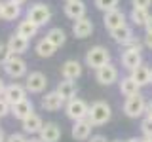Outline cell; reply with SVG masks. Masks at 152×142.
Masks as SVG:
<instances>
[{"label":"cell","instance_id":"obj_1","mask_svg":"<svg viewBox=\"0 0 152 142\" xmlns=\"http://www.w3.org/2000/svg\"><path fill=\"white\" fill-rule=\"evenodd\" d=\"M112 117V108L108 102L104 101H95L89 104V112H88V121L93 127H101L104 123H108Z\"/></svg>","mask_w":152,"mask_h":142},{"label":"cell","instance_id":"obj_2","mask_svg":"<svg viewBox=\"0 0 152 142\" xmlns=\"http://www.w3.org/2000/svg\"><path fill=\"white\" fill-rule=\"evenodd\" d=\"M110 63V49L104 46H93L86 51V66L97 70L99 66Z\"/></svg>","mask_w":152,"mask_h":142},{"label":"cell","instance_id":"obj_3","mask_svg":"<svg viewBox=\"0 0 152 142\" xmlns=\"http://www.w3.org/2000/svg\"><path fill=\"white\" fill-rule=\"evenodd\" d=\"M51 15H53V13H51V8L44 2H36L27 9V19H31L38 27H46L48 23L51 21Z\"/></svg>","mask_w":152,"mask_h":142},{"label":"cell","instance_id":"obj_4","mask_svg":"<svg viewBox=\"0 0 152 142\" xmlns=\"http://www.w3.org/2000/svg\"><path fill=\"white\" fill-rule=\"evenodd\" d=\"M88 112H89V104L82 101V99H70L65 102V114L69 120L80 121V120H88Z\"/></svg>","mask_w":152,"mask_h":142},{"label":"cell","instance_id":"obj_5","mask_svg":"<svg viewBox=\"0 0 152 142\" xmlns=\"http://www.w3.org/2000/svg\"><path fill=\"white\" fill-rule=\"evenodd\" d=\"M145 112H146V99L142 97L141 93L131 95V97H126V102H124V114H126L127 117H141Z\"/></svg>","mask_w":152,"mask_h":142},{"label":"cell","instance_id":"obj_6","mask_svg":"<svg viewBox=\"0 0 152 142\" xmlns=\"http://www.w3.org/2000/svg\"><path fill=\"white\" fill-rule=\"evenodd\" d=\"M2 68H4V72H6L8 78L19 80V78H23V76H27V61L21 59L19 55H12L6 63L2 64Z\"/></svg>","mask_w":152,"mask_h":142},{"label":"cell","instance_id":"obj_7","mask_svg":"<svg viewBox=\"0 0 152 142\" xmlns=\"http://www.w3.org/2000/svg\"><path fill=\"white\" fill-rule=\"evenodd\" d=\"M95 80L101 85H112L120 80V72H118V66L112 63H107L103 66H99L95 70Z\"/></svg>","mask_w":152,"mask_h":142},{"label":"cell","instance_id":"obj_8","mask_svg":"<svg viewBox=\"0 0 152 142\" xmlns=\"http://www.w3.org/2000/svg\"><path fill=\"white\" fill-rule=\"evenodd\" d=\"M48 87V78L44 72H40V70H34V72L27 74L25 76V89L27 93H44V89Z\"/></svg>","mask_w":152,"mask_h":142},{"label":"cell","instance_id":"obj_9","mask_svg":"<svg viewBox=\"0 0 152 142\" xmlns=\"http://www.w3.org/2000/svg\"><path fill=\"white\" fill-rule=\"evenodd\" d=\"M2 99L10 104V106L15 104V102H19V101H23V99H27L25 85H21V83H10V85H6V89H4V93H2Z\"/></svg>","mask_w":152,"mask_h":142},{"label":"cell","instance_id":"obj_10","mask_svg":"<svg viewBox=\"0 0 152 142\" xmlns=\"http://www.w3.org/2000/svg\"><path fill=\"white\" fill-rule=\"evenodd\" d=\"M82 72H84V66L78 59H69L61 64V76H63V80L74 82V80H78L82 76Z\"/></svg>","mask_w":152,"mask_h":142},{"label":"cell","instance_id":"obj_11","mask_svg":"<svg viewBox=\"0 0 152 142\" xmlns=\"http://www.w3.org/2000/svg\"><path fill=\"white\" fill-rule=\"evenodd\" d=\"M61 135H63V131H61V127L55 121H46L42 125L40 133H38V138L42 142H59Z\"/></svg>","mask_w":152,"mask_h":142},{"label":"cell","instance_id":"obj_12","mask_svg":"<svg viewBox=\"0 0 152 142\" xmlns=\"http://www.w3.org/2000/svg\"><path fill=\"white\" fill-rule=\"evenodd\" d=\"M126 19H127V15L122 12V9H118V8H116V9H110V12L104 13V17H103V25H104V28H108V30H114V28H118V27L127 25Z\"/></svg>","mask_w":152,"mask_h":142},{"label":"cell","instance_id":"obj_13","mask_svg":"<svg viewBox=\"0 0 152 142\" xmlns=\"http://www.w3.org/2000/svg\"><path fill=\"white\" fill-rule=\"evenodd\" d=\"M120 63L126 70L131 72L133 68L142 64V55H141V51H135V49H124L122 55H120Z\"/></svg>","mask_w":152,"mask_h":142},{"label":"cell","instance_id":"obj_14","mask_svg":"<svg viewBox=\"0 0 152 142\" xmlns=\"http://www.w3.org/2000/svg\"><path fill=\"white\" fill-rule=\"evenodd\" d=\"M63 9H65V15L69 19H72V21L86 17V2L84 0H69V2H65Z\"/></svg>","mask_w":152,"mask_h":142},{"label":"cell","instance_id":"obj_15","mask_svg":"<svg viewBox=\"0 0 152 142\" xmlns=\"http://www.w3.org/2000/svg\"><path fill=\"white\" fill-rule=\"evenodd\" d=\"M31 114H34V104H32L31 99H23V101L12 104V116L15 117V120L23 121L25 117L31 116Z\"/></svg>","mask_w":152,"mask_h":142},{"label":"cell","instance_id":"obj_16","mask_svg":"<svg viewBox=\"0 0 152 142\" xmlns=\"http://www.w3.org/2000/svg\"><path fill=\"white\" fill-rule=\"evenodd\" d=\"M91 32H93V21L88 15L82 17V19H76V21L72 23V34L76 38H80V40L91 36Z\"/></svg>","mask_w":152,"mask_h":142},{"label":"cell","instance_id":"obj_17","mask_svg":"<svg viewBox=\"0 0 152 142\" xmlns=\"http://www.w3.org/2000/svg\"><path fill=\"white\" fill-rule=\"evenodd\" d=\"M40 106L44 108L46 112H57V110H61V108L65 106V101L59 97L57 91H50V93H46L44 97H42Z\"/></svg>","mask_w":152,"mask_h":142},{"label":"cell","instance_id":"obj_18","mask_svg":"<svg viewBox=\"0 0 152 142\" xmlns=\"http://www.w3.org/2000/svg\"><path fill=\"white\" fill-rule=\"evenodd\" d=\"M91 129H93V125H91L88 120H80V121H74L70 135H72L74 140L84 142V140H88L89 136H91Z\"/></svg>","mask_w":152,"mask_h":142},{"label":"cell","instance_id":"obj_19","mask_svg":"<svg viewBox=\"0 0 152 142\" xmlns=\"http://www.w3.org/2000/svg\"><path fill=\"white\" fill-rule=\"evenodd\" d=\"M6 46H8V49L12 51L13 55H23L28 49V40H27V38H23V36H19L17 32H13V34L8 38Z\"/></svg>","mask_w":152,"mask_h":142},{"label":"cell","instance_id":"obj_20","mask_svg":"<svg viewBox=\"0 0 152 142\" xmlns=\"http://www.w3.org/2000/svg\"><path fill=\"white\" fill-rule=\"evenodd\" d=\"M110 32V38L116 44H120V46H126V44H129V42L135 38V34H133V28L129 25H124V27H118V28H114V30H108Z\"/></svg>","mask_w":152,"mask_h":142},{"label":"cell","instance_id":"obj_21","mask_svg":"<svg viewBox=\"0 0 152 142\" xmlns=\"http://www.w3.org/2000/svg\"><path fill=\"white\" fill-rule=\"evenodd\" d=\"M42 125H44V120H42L38 114H31L28 117L21 121V127H23V133H27V135H38L42 129Z\"/></svg>","mask_w":152,"mask_h":142},{"label":"cell","instance_id":"obj_22","mask_svg":"<svg viewBox=\"0 0 152 142\" xmlns=\"http://www.w3.org/2000/svg\"><path fill=\"white\" fill-rule=\"evenodd\" d=\"M118 87H120V93L124 97H131V95L141 93V85L131 78V76H126V78L118 80Z\"/></svg>","mask_w":152,"mask_h":142},{"label":"cell","instance_id":"obj_23","mask_svg":"<svg viewBox=\"0 0 152 142\" xmlns=\"http://www.w3.org/2000/svg\"><path fill=\"white\" fill-rule=\"evenodd\" d=\"M55 91L59 93V97L66 102V101H70V99L76 97V91H78V87H76V83L70 82V80H63V82L57 83Z\"/></svg>","mask_w":152,"mask_h":142},{"label":"cell","instance_id":"obj_24","mask_svg":"<svg viewBox=\"0 0 152 142\" xmlns=\"http://www.w3.org/2000/svg\"><path fill=\"white\" fill-rule=\"evenodd\" d=\"M38 25H34V23L31 21V19H23V21H19V25H17V34L19 36H23V38H27V40H31V38H34L38 34Z\"/></svg>","mask_w":152,"mask_h":142},{"label":"cell","instance_id":"obj_25","mask_svg":"<svg viewBox=\"0 0 152 142\" xmlns=\"http://www.w3.org/2000/svg\"><path fill=\"white\" fill-rule=\"evenodd\" d=\"M129 76L141 85V87H145V85H150V68H148V66H146L145 63L139 64L137 68H133Z\"/></svg>","mask_w":152,"mask_h":142},{"label":"cell","instance_id":"obj_26","mask_svg":"<svg viewBox=\"0 0 152 142\" xmlns=\"http://www.w3.org/2000/svg\"><path fill=\"white\" fill-rule=\"evenodd\" d=\"M34 51H36V55H38V57H42V59H50V57H53V55H55L57 47L51 44L48 38H42V40H38V42H36Z\"/></svg>","mask_w":152,"mask_h":142},{"label":"cell","instance_id":"obj_27","mask_svg":"<svg viewBox=\"0 0 152 142\" xmlns=\"http://www.w3.org/2000/svg\"><path fill=\"white\" fill-rule=\"evenodd\" d=\"M19 17H21V6L6 0V2L2 4V19L10 23V21H17Z\"/></svg>","mask_w":152,"mask_h":142},{"label":"cell","instance_id":"obj_28","mask_svg":"<svg viewBox=\"0 0 152 142\" xmlns=\"http://www.w3.org/2000/svg\"><path fill=\"white\" fill-rule=\"evenodd\" d=\"M148 17H150V13L145 8H131V12H129V21L135 27H145Z\"/></svg>","mask_w":152,"mask_h":142},{"label":"cell","instance_id":"obj_29","mask_svg":"<svg viewBox=\"0 0 152 142\" xmlns=\"http://www.w3.org/2000/svg\"><path fill=\"white\" fill-rule=\"evenodd\" d=\"M46 38L57 47V49H59V47L65 46V42H66V32H65L61 27H53V28H50V30H48Z\"/></svg>","mask_w":152,"mask_h":142},{"label":"cell","instance_id":"obj_30","mask_svg":"<svg viewBox=\"0 0 152 142\" xmlns=\"http://www.w3.org/2000/svg\"><path fill=\"white\" fill-rule=\"evenodd\" d=\"M93 4H95V8L97 9H101V12H110V9H116L118 8V4H120V0H93Z\"/></svg>","mask_w":152,"mask_h":142},{"label":"cell","instance_id":"obj_31","mask_svg":"<svg viewBox=\"0 0 152 142\" xmlns=\"http://www.w3.org/2000/svg\"><path fill=\"white\" fill-rule=\"evenodd\" d=\"M141 133L145 136H152V117H145L141 121Z\"/></svg>","mask_w":152,"mask_h":142},{"label":"cell","instance_id":"obj_32","mask_svg":"<svg viewBox=\"0 0 152 142\" xmlns=\"http://www.w3.org/2000/svg\"><path fill=\"white\" fill-rule=\"evenodd\" d=\"M12 55H13V53H12V51L8 49V46L0 42V64H4V63H6V61H8V59H10Z\"/></svg>","mask_w":152,"mask_h":142},{"label":"cell","instance_id":"obj_33","mask_svg":"<svg viewBox=\"0 0 152 142\" xmlns=\"http://www.w3.org/2000/svg\"><path fill=\"white\" fill-rule=\"evenodd\" d=\"M8 114H12V106H10V104L4 101L2 97H0V120H2V117H6Z\"/></svg>","mask_w":152,"mask_h":142},{"label":"cell","instance_id":"obj_34","mask_svg":"<svg viewBox=\"0 0 152 142\" xmlns=\"http://www.w3.org/2000/svg\"><path fill=\"white\" fill-rule=\"evenodd\" d=\"M6 142H27V136L23 133H12L6 136Z\"/></svg>","mask_w":152,"mask_h":142},{"label":"cell","instance_id":"obj_35","mask_svg":"<svg viewBox=\"0 0 152 142\" xmlns=\"http://www.w3.org/2000/svg\"><path fill=\"white\" fill-rule=\"evenodd\" d=\"M131 6L133 8H145V9H148L152 6V0H131Z\"/></svg>","mask_w":152,"mask_h":142},{"label":"cell","instance_id":"obj_36","mask_svg":"<svg viewBox=\"0 0 152 142\" xmlns=\"http://www.w3.org/2000/svg\"><path fill=\"white\" fill-rule=\"evenodd\" d=\"M142 44H145V47H148V49L152 51V32H146V34H145V40H142Z\"/></svg>","mask_w":152,"mask_h":142},{"label":"cell","instance_id":"obj_37","mask_svg":"<svg viewBox=\"0 0 152 142\" xmlns=\"http://www.w3.org/2000/svg\"><path fill=\"white\" fill-rule=\"evenodd\" d=\"M88 142H108L107 140V136H103V135H93V136H89Z\"/></svg>","mask_w":152,"mask_h":142},{"label":"cell","instance_id":"obj_38","mask_svg":"<svg viewBox=\"0 0 152 142\" xmlns=\"http://www.w3.org/2000/svg\"><path fill=\"white\" fill-rule=\"evenodd\" d=\"M146 117H152V101L150 102H146Z\"/></svg>","mask_w":152,"mask_h":142},{"label":"cell","instance_id":"obj_39","mask_svg":"<svg viewBox=\"0 0 152 142\" xmlns=\"http://www.w3.org/2000/svg\"><path fill=\"white\" fill-rule=\"evenodd\" d=\"M145 30H146V32H152V15L148 17V21H146V25H145Z\"/></svg>","mask_w":152,"mask_h":142},{"label":"cell","instance_id":"obj_40","mask_svg":"<svg viewBox=\"0 0 152 142\" xmlns=\"http://www.w3.org/2000/svg\"><path fill=\"white\" fill-rule=\"evenodd\" d=\"M4 89H6V82H4L2 78H0V97H2V93H4Z\"/></svg>","mask_w":152,"mask_h":142},{"label":"cell","instance_id":"obj_41","mask_svg":"<svg viewBox=\"0 0 152 142\" xmlns=\"http://www.w3.org/2000/svg\"><path fill=\"white\" fill-rule=\"evenodd\" d=\"M126 142H142V138H137V136H131V138H127Z\"/></svg>","mask_w":152,"mask_h":142},{"label":"cell","instance_id":"obj_42","mask_svg":"<svg viewBox=\"0 0 152 142\" xmlns=\"http://www.w3.org/2000/svg\"><path fill=\"white\" fill-rule=\"evenodd\" d=\"M10 2H13V4H17V6H23V4L27 2V0H10Z\"/></svg>","mask_w":152,"mask_h":142},{"label":"cell","instance_id":"obj_43","mask_svg":"<svg viewBox=\"0 0 152 142\" xmlns=\"http://www.w3.org/2000/svg\"><path fill=\"white\" fill-rule=\"evenodd\" d=\"M0 142H6V133L0 129Z\"/></svg>","mask_w":152,"mask_h":142},{"label":"cell","instance_id":"obj_44","mask_svg":"<svg viewBox=\"0 0 152 142\" xmlns=\"http://www.w3.org/2000/svg\"><path fill=\"white\" fill-rule=\"evenodd\" d=\"M27 142H42L38 136H31V138H27Z\"/></svg>","mask_w":152,"mask_h":142},{"label":"cell","instance_id":"obj_45","mask_svg":"<svg viewBox=\"0 0 152 142\" xmlns=\"http://www.w3.org/2000/svg\"><path fill=\"white\" fill-rule=\"evenodd\" d=\"M142 142H152V136H145V138H142Z\"/></svg>","mask_w":152,"mask_h":142},{"label":"cell","instance_id":"obj_46","mask_svg":"<svg viewBox=\"0 0 152 142\" xmlns=\"http://www.w3.org/2000/svg\"><path fill=\"white\" fill-rule=\"evenodd\" d=\"M2 4L4 2H0V19H2Z\"/></svg>","mask_w":152,"mask_h":142},{"label":"cell","instance_id":"obj_47","mask_svg":"<svg viewBox=\"0 0 152 142\" xmlns=\"http://www.w3.org/2000/svg\"><path fill=\"white\" fill-rule=\"evenodd\" d=\"M150 85H152V70H150Z\"/></svg>","mask_w":152,"mask_h":142},{"label":"cell","instance_id":"obj_48","mask_svg":"<svg viewBox=\"0 0 152 142\" xmlns=\"http://www.w3.org/2000/svg\"><path fill=\"white\" fill-rule=\"evenodd\" d=\"M112 142H122V140H112Z\"/></svg>","mask_w":152,"mask_h":142},{"label":"cell","instance_id":"obj_49","mask_svg":"<svg viewBox=\"0 0 152 142\" xmlns=\"http://www.w3.org/2000/svg\"><path fill=\"white\" fill-rule=\"evenodd\" d=\"M65 2H69V0H65Z\"/></svg>","mask_w":152,"mask_h":142}]
</instances>
